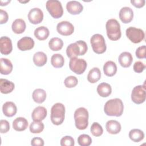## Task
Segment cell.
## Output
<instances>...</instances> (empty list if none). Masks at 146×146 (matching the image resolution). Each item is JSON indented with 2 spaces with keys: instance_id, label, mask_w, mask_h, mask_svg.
Instances as JSON below:
<instances>
[{
  "instance_id": "6da1fadb",
  "label": "cell",
  "mask_w": 146,
  "mask_h": 146,
  "mask_svg": "<svg viewBox=\"0 0 146 146\" xmlns=\"http://www.w3.org/2000/svg\"><path fill=\"white\" fill-rule=\"evenodd\" d=\"M124 106L122 100L119 98H115L108 100L104 104V111L108 116L119 117L122 115Z\"/></svg>"
},
{
  "instance_id": "7a4b0ae2",
  "label": "cell",
  "mask_w": 146,
  "mask_h": 146,
  "mask_svg": "<svg viewBox=\"0 0 146 146\" xmlns=\"http://www.w3.org/2000/svg\"><path fill=\"white\" fill-rule=\"evenodd\" d=\"M87 43L82 40L70 44L66 48V54L68 58H76L79 55H83L87 51Z\"/></svg>"
},
{
  "instance_id": "3957f363",
  "label": "cell",
  "mask_w": 146,
  "mask_h": 146,
  "mask_svg": "<svg viewBox=\"0 0 146 146\" xmlns=\"http://www.w3.org/2000/svg\"><path fill=\"white\" fill-rule=\"evenodd\" d=\"M88 112L84 107L77 108L74 112V120L76 127L80 130L87 128L88 125Z\"/></svg>"
},
{
  "instance_id": "277c9868",
  "label": "cell",
  "mask_w": 146,
  "mask_h": 146,
  "mask_svg": "<svg viewBox=\"0 0 146 146\" xmlns=\"http://www.w3.org/2000/svg\"><path fill=\"white\" fill-rule=\"evenodd\" d=\"M65 117V107L61 103L54 104L51 108L50 119L53 124L56 125L63 123Z\"/></svg>"
},
{
  "instance_id": "5b68a950",
  "label": "cell",
  "mask_w": 146,
  "mask_h": 146,
  "mask_svg": "<svg viewBox=\"0 0 146 146\" xmlns=\"http://www.w3.org/2000/svg\"><path fill=\"white\" fill-rule=\"evenodd\" d=\"M108 38L111 40H117L120 38L121 33L120 25L115 19H110L106 24Z\"/></svg>"
},
{
  "instance_id": "8992f818",
  "label": "cell",
  "mask_w": 146,
  "mask_h": 146,
  "mask_svg": "<svg viewBox=\"0 0 146 146\" xmlns=\"http://www.w3.org/2000/svg\"><path fill=\"white\" fill-rule=\"evenodd\" d=\"M90 43L93 51L96 54H103L106 51L107 46L103 36L100 34H94L91 39Z\"/></svg>"
},
{
  "instance_id": "52a82bcc",
  "label": "cell",
  "mask_w": 146,
  "mask_h": 146,
  "mask_svg": "<svg viewBox=\"0 0 146 146\" xmlns=\"http://www.w3.org/2000/svg\"><path fill=\"white\" fill-rule=\"evenodd\" d=\"M46 7L50 15L54 18H59L63 15V9L62 3L58 0H48Z\"/></svg>"
},
{
  "instance_id": "ba28073f",
  "label": "cell",
  "mask_w": 146,
  "mask_h": 146,
  "mask_svg": "<svg viewBox=\"0 0 146 146\" xmlns=\"http://www.w3.org/2000/svg\"><path fill=\"white\" fill-rule=\"evenodd\" d=\"M125 34L127 38L134 43L141 42L145 37L144 31L135 27H129L127 29Z\"/></svg>"
},
{
  "instance_id": "9c48e42d",
  "label": "cell",
  "mask_w": 146,
  "mask_h": 146,
  "mask_svg": "<svg viewBox=\"0 0 146 146\" xmlns=\"http://www.w3.org/2000/svg\"><path fill=\"white\" fill-rule=\"evenodd\" d=\"M87 66V62L85 60L81 58H71L69 62V67L74 73L80 75L83 74Z\"/></svg>"
},
{
  "instance_id": "30bf717a",
  "label": "cell",
  "mask_w": 146,
  "mask_h": 146,
  "mask_svg": "<svg viewBox=\"0 0 146 146\" xmlns=\"http://www.w3.org/2000/svg\"><path fill=\"white\" fill-rule=\"evenodd\" d=\"M145 87L142 85L135 86L131 92V99L132 102L137 104L144 103L145 100Z\"/></svg>"
},
{
  "instance_id": "8fae6325",
  "label": "cell",
  "mask_w": 146,
  "mask_h": 146,
  "mask_svg": "<svg viewBox=\"0 0 146 146\" xmlns=\"http://www.w3.org/2000/svg\"><path fill=\"white\" fill-rule=\"evenodd\" d=\"M56 30L60 34L64 36L71 35L74 31L73 25L68 21H61L56 26Z\"/></svg>"
},
{
  "instance_id": "7c38bea8",
  "label": "cell",
  "mask_w": 146,
  "mask_h": 146,
  "mask_svg": "<svg viewBox=\"0 0 146 146\" xmlns=\"http://www.w3.org/2000/svg\"><path fill=\"white\" fill-rule=\"evenodd\" d=\"M29 21L34 25L40 23L43 19V13L41 9L38 7L31 9L28 14Z\"/></svg>"
},
{
  "instance_id": "4fadbf2b",
  "label": "cell",
  "mask_w": 146,
  "mask_h": 146,
  "mask_svg": "<svg viewBox=\"0 0 146 146\" xmlns=\"http://www.w3.org/2000/svg\"><path fill=\"white\" fill-rule=\"evenodd\" d=\"M34 40L29 36H24L17 42V47L21 51H27L32 49L34 46Z\"/></svg>"
},
{
  "instance_id": "5bb4252c",
  "label": "cell",
  "mask_w": 146,
  "mask_h": 146,
  "mask_svg": "<svg viewBox=\"0 0 146 146\" xmlns=\"http://www.w3.org/2000/svg\"><path fill=\"white\" fill-rule=\"evenodd\" d=\"M1 53L4 55H8L13 50L12 42L10 38L6 36H1L0 38Z\"/></svg>"
},
{
  "instance_id": "9a60e30c",
  "label": "cell",
  "mask_w": 146,
  "mask_h": 146,
  "mask_svg": "<svg viewBox=\"0 0 146 146\" xmlns=\"http://www.w3.org/2000/svg\"><path fill=\"white\" fill-rule=\"evenodd\" d=\"M119 15L122 22L124 23H128L133 19V11L131 7L125 6L120 9Z\"/></svg>"
},
{
  "instance_id": "2e32d148",
  "label": "cell",
  "mask_w": 146,
  "mask_h": 146,
  "mask_svg": "<svg viewBox=\"0 0 146 146\" xmlns=\"http://www.w3.org/2000/svg\"><path fill=\"white\" fill-rule=\"evenodd\" d=\"M66 9L68 12L72 15L80 14L83 9V5L78 1H70L66 4Z\"/></svg>"
},
{
  "instance_id": "e0dca14e",
  "label": "cell",
  "mask_w": 146,
  "mask_h": 146,
  "mask_svg": "<svg viewBox=\"0 0 146 146\" xmlns=\"http://www.w3.org/2000/svg\"><path fill=\"white\" fill-rule=\"evenodd\" d=\"M47 111L45 107L38 106L34 108L31 113V117L33 121H41L47 116Z\"/></svg>"
},
{
  "instance_id": "ac0fdd59",
  "label": "cell",
  "mask_w": 146,
  "mask_h": 146,
  "mask_svg": "<svg viewBox=\"0 0 146 146\" xmlns=\"http://www.w3.org/2000/svg\"><path fill=\"white\" fill-rule=\"evenodd\" d=\"M118 61L119 64L124 68L129 67L133 61V58L132 54L127 51L121 52L118 58Z\"/></svg>"
},
{
  "instance_id": "d6986e66",
  "label": "cell",
  "mask_w": 146,
  "mask_h": 146,
  "mask_svg": "<svg viewBox=\"0 0 146 146\" xmlns=\"http://www.w3.org/2000/svg\"><path fill=\"white\" fill-rule=\"evenodd\" d=\"M106 128L108 133L115 135L120 132L121 126L119 121L115 120H110L106 124Z\"/></svg>"
},
{
  "instance_id": "ffe728a7",
  "label": "cell",
  "mask_w": 146,
  "mask_h": 146,
  "mask_svg": "<svg viewBox=\"0 0 146 146\" xmlns=\"http://www.w3.org/2000/svg\"><path fill=\"white\" fill-rule=\"evenodd\" d=\"M2 111L6 116L12 117L16 114L17 108L13 102H6L2 106Z\"/></svg>"
},
{
  "instance_id": "44dd1931",
  "label": "cell",
  "mask_w": 146,
  "mask_h": 146,
  "mask_svg": "<svg viewBox=\"0 0 146 146\" xmlns=\"http://www.w3.org/2000/svg\"><path fill=\"white\" fill-rule=\"evenodd\" d=\"M0 71L1 74L8 75L11 72L13 66L11 62L9 59L1 58L0 59Z\"/></svg>"
},
{
  "instance_id": "7402d4cb",
  "label": "cell",
  "mask_w": 146,
  "mask_h": 146,
  "mask_svg": "<svg viewBox=\"0 0 146 146\" xmlns=\"http://www.w3.org/2000/svg\"><path fill=\"white\" fill-rule=\"evenodd\" d=\"M28 127V121L23 117H18L13 121V128L17 131H25Z\"/></svg>"
},
{
  "instance_id": "603a6c76",
  "label": "cell",
  "mask_w": 146,
  "mask_h": 146,
  "mask_svg": "<svg viewBox=\"0 0 146 146\" xmlns=\"http://www.w3.org/2000/svg\"><path fill=\"white\" fill-rule=\"evenodd\" d=\"M14 84L6 79L1 78L0 79V90L1 92L4 94H7L11 92L14 89Z\"/></svg>"
},
{
  "instance_id": "cb8c5ba5",
  "label": "cell",
  "mask_w": 146,
  "mask_h": 146,
  "mask_svg": "<svg viewBox=\"0 0 146 146\" xmlns=\"http://www.w3.org/2000/svg\"><path fill=\"white\" fill-rule=\"evenodd\" d=\"M26 27V23L22 19H16L12 23L11 29L13 31L17 34L23 33Z\"/></svg>"
},
{
  "instance_id": "d4e9b609",
  "label": "cell",
  "mask_w": 146,
  "mask_h": 146,
  "mask_svg": "<svg viewBox=\"0 0 146 146\" xmlns=\"http://www.w3.org/2000/svg\"><path fill=\"white\" fill-rule=\"evenodd\" d=\"M103 72L107 76H112L116 73L117 66L116 63L111 60L106 62L103 66Z\"/></svg>"
},
{
  "instance_id": "484cf974",
  "label": "cell",
  "mask_w": 146,
  "mask_h": 146,
  "mask_svg": "<svg viewBox=\"0 0 146 146\" xmlns=\"http://www.w3.org/2000/svg\"><path fill=\"white\" fill-rule=\"evenodd\" d=\"M97 92L102 97H107L112 92L111 86L107 83H101L97 87Z\"/></svg>"
},
{
  "instance_id": "4316f807",
  "label": "cell",
  "mask_w": 146,
  "mask_h": 146,
  "mask_svg": "<svg viewBox=\"0 0 146 146\" xmlns=\"http://www.w3.org/2000/svg\"><path fill=\"white\" fill-rule=\"evenodd\" d=\"M47 61L46 54L42 51H38L34 54L33 56V62L34 64L38 67L44 66Z\"/></svg>"
},
{
  "instance_id": "83f0119b",
  "label": "cell",
  "mask_w": 146,
  "mask_h": 146,
  "mask_svg": "<svg viewBox=\"0 0 146 146\" xmlns=\"http://www.w3.org/2000/svg\"><path fill=\"white\" fill-rule=\"evenodd\" d=\"M87 80L91 83L97 82L101 78V72L99 68L94 67L90 70L87 75Z\"/></svg>"
},
{
  "instance_id": "f1b7e54d",
  "label": "cell",
  "mask_w": 146,
  "mask_h": 146,
  "mask_svg": "<svg viewBox=\"0 0 146 146\" xmlns=\"http://www.w3.org/2000/svg\"><path fill=\"white\" fill-rule=\"evenodd\" d=\"M49 30L45 26H39L34 31L35 36L40 40L46 39L49 36Z\"/></svg>"
},
{
  "instance_id": "f546056e",
  "label": "cell",
  "mask_w": 146,
  "mask_h": 146,
  "mask_svg": "<svg viewBox=\"0 0 146 146\" xmlns=\"http://www.w3.org/2000/svg\"><path fill=\"white\" fill-rule=\"evenodd\" d=\"M33 100L37 103H42L46 98V91L41 88L35 89L32 94Z\"/></svg>"
},
{
  "instance_id": "4dcf8cb0",
  "label": "cell",
  "mask_w": 146,
  "mask_h": 146,
  "mask_svg": "<svg viewBox=\"0 0 146 146\" xmlns=\"http://www.w3.org/2000/svg\"><path fill=\"white\" fill-rule=\"evenodd\" d=\"M129 137L133 141L138 143L143 140L144 138V133L141 129H132L129 132Z\"/></svg>"
},
{
  "instance_id": "1f68e13d",
  "label": "cell",
  "mask_w": 146,
  "mask_h": 146,
  "mask_svg": "<svg viewBox=\"0 0 146 146\" xmlns=\"http://www.w3.org/2000/svg\"><path fill=\"white\" fill-rule=\"evenodd\" d=\"M63 46V40L58 37L51 38L48 42V46L52 51H59Z\"/></svg>"
},
{
  "instance_id": "d6a6232c",
  "label": "cell",
  "mask_w": 146,
  "mask_h": 146,
  "mask_svg": "<svg viewBox=\"0 0 146 146\" xmlns=\"http://www.w3.org/2000/svg\"><path fill=\"white\" fill-rule=\"evenodd\" d=\"M51 63L55 68H60L64 65V58L60 54H54L51 58Z\"/></svg>"
},
{
  "instance_id": "836d02e7",
  "label": "cell",
  "mask_w": 146,
  "mask_h": 146,
  "mask_svg": "<svg viewBox=\"0 0 146 146\" xmlns=\"http://www.w3.org/2000/svg\"><path fill=\"white\" fill-rule=\"evenodd\" d=\"M44 128V125L42 121H33L30 124V131L33 133H39L42 132Z\"/></svg>"
},
{
  "instance_id": "e575fe53",
  "label": "cell",
  "mask_w": 146,
  "mask_h": 146,
  "mask_svg": "<svg viewBox=\"0 0 146 146\" xmlns=\"http://www.w3.org/2000/svg\"><path fill=\"white\" fill-rule=\"evenodd\" d=\"M90 131L92 135L98 137L101 136L103 133V129L100 124L97 122H94L90 128Z\"/></svg>"
},
{
  "instance_id": "d590c367",
  "label": "cell",
  "mask_w": 146,
  "mask_h": 146,
  "mask_svg": "<svg viewBox=\"0 0 146 146\" xmlns=\"http://www.w3.org/2000/svg\"><path fill=\"white\" fill-rule=\"evenodd\" d=\"M78 143L80 146H89L92 143V139L88 135L82 134L78 137Z\"/></svg>"
},
{
  "instance_id": "8d00e7d4",
  "label": "cell",
  "mask_w": 146,
  "mask_h": 146,
  "mask_svg": "<svg viewBox=\"0 0 146 146\" xmlns=\"http://www.w3.org/2000/svg\"><path fill=\"white\" fill-rule=\"evenodd\" d=\"M78 83V79L75 76H69L64 80V84L67 88H72L75 87Z\"/></svg>"
},
{
  "instance_id": "74e56055",
  "label": "cell",
  "mask_w": 146,
  "mask_h": 146,
  "mask_svg": "<svg viewBox=\"0 0 146 146\" xmlns=\"http://www.w3.org/2000/svg\"><path fill=\"white\" fill-rule=\"evenodd\" d=\"M74 139L71 136H65L60 140V145L62 146H74Z\"/></svg>"
},
{
  "instance_id": "f35d334b",
  "label": "cell",
  "mask_w": 146,
  "mask_h": 146,
  "mask_svg": "<svg viewBox=\"0 0 146 146\" xmlns=\"http://www.w3.org/2000/svg\"><path fill=\"white\" fill-rule=\"evenodd\" d=\"M10 129V124L7 120L1 119L0 120V131L2 133L7 132Z\"/></svg>"
},
{
  "instance_id": "ab89813d",
  "label": "cell",
  "mask_w": 146,
  "mask_h": 146,
  "mask_svg": "<svg viewBox=\"0 0 146 146\" xmlns=\"http://www.w3.org/2000/svg\"><path fill=\"white\" fill-rule=\"evenodd\" d=\"M145 46L143 45L139 47L135 52L136 56L139 59H144L145 58Z\"/></svg>"
},
{
  "instance_id": "60d3db41",
  "label": "cell",
  "mask_w": 146,
  "mask_h": 146,
  "mask_svg": "<svg viewBox=\"0 0 146 146\" xmlns=\"http://www.w3.org/2000/svg\"><path fill=\"white\" fill-rule=\"evenodd\" d=\"M133 68L135 72L137 73H141L145 70V65L140 61H137L134 63Z\"/></svg>"
},
{
  "instance_id": "b9f144b4",
  "label": "cell",
  "mask_w": 146,
  "mask_h": 146,
  "mask_svg": "<svg viewBox=\"0 0 146 146\" xmlns=\"http://www.w3.org/2000/svg\"><path fill=\"white\" fill-rule=\"evenodd\" d=\"M31 145L33 146H43L44 145V140L39 137H34L31 141Z\"/></svg>"
},
{
  "instance_id": "7bdbcfd3",
  "label": "cell",
  "mask_w": 146,
  "mask_h": 146,
  "mask_svg": "<svg viewBox=\"0 0 146 146\" xmlns=\"http://www.w3.org/2000/svg\"><path fill=\"white\" fill-rule=\"evenodd\" d=\"M8 18H9V16H8L7 13L2 9H1L0 10V24H3L6 23L7 21H8Z\"/></svg>"
},
{
  "instance_id": "ee69618b",
  "label": "cell",
  "mask_w": 146,
  "mask_h": 146,
  "mask_svg": "<svg viewBox=\"0 0 146 146\" xmlns=\"http://www.w3.org/2000/svg\"><path fill=\"white\" fill-rule=\"evenodd\" d=\"M145 0H131V3L137 8H141L145 5Z\"/></svg>"
}]
</instances>
